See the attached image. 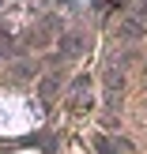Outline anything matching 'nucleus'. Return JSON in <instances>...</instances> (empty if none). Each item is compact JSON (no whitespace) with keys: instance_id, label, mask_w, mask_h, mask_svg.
<instances>
[{"instance_id":"nucleus-1","label":"nucleus","mask_w":147,"mask_h":154,"mask_svg":"<svg viewBox=\"0 0 147 154\" xmlns=\"http://www.w3.org/2000/svg\"><path fill=\"white\" fill-rule=\"evenodd\" d=\"M87 98H91V79H87V75H79L75 87H72V98H68L72 113H83V109H87Z\"/></svg>"},{"instance_id":"nucleus-2","label":"nucleus","mask_w":147,"mask_h":154,"mask_svg":"<svg viewBox=\"0 0 147 154\" xmlns=\"http://www.w3.org/2000/svg\"><path fill=\"white\" fill-rule=\"evenodd\" d=\"M79 45H83V42H79V34H72V38H68V42H60V49H64L68 57H72V53L79 49Z\"/></svg>"}]
</instances>
